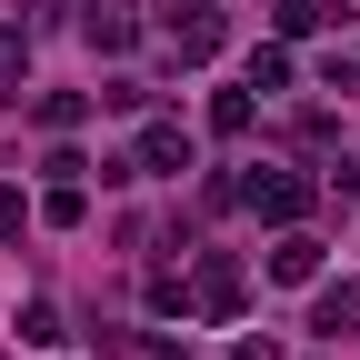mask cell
<instances>
[{
    "instance_id": "obj_7",
    "label": "cell",
    "mask_w": 360,
    "mask_h": 360,
    "mask_svg": "<svg viewBox=\"0 0 360 360\" xmlns=\"http://www.w3.org/2000/svg\"><path fill=\"white\" fill-rule=\"evenodd\" d=\"M310 330H321V340L360 330V290H350V281H340V290H321V300H310Z\"/></svg>"
},
{
    "instance_id": "obj_10",
    "label": "cell",
    "mask_w": 360,
    "mask_h": 360,
    "mask_svg": "<svg viewBox=\"0 0 360 360\" xmlns=\"http://www.w3.org/2000/svg\"><path fill=\"white\" fill-rule=\"evenodd\" d=\"M20 60H30V40H20V30H0V80H11V101H20Z\"/></svg>"
},
{
    "instance_id": "obj_9",
    "label": "cell",
    "mask_w": 360,
    "mask_h": 360,
    "mask_svg": "<svg viewBox=\"0 0 360 360\" xmlns=\"http://www.w3.org/2000/svg\"><path fill=\"white\" fill-rule=\"evenodd\" d=\"M20 340H30V350H51V340H60V310H51V300H30V310H20Z\"/></svg>"
},
{
    "instance_id": "obj_8",
    "label": "cell",
    "mask_w": 360,
    "mask_h": 360,
    "mask_svg": "<svg viewBox=\"0 0 360 360\" xmlns=\"http://www.w3.org/2000/svg\"><path fill=\"white\" fill-rule=\"evenodd\" d=\"M270 20H281V40H300V30H321V0H270Z\"/></svg>"
},
{
    "instance_id": "obj_2",
    "label": "cell",
    "mask_w": 360,
    "mask_h": 360,
    "mask_svg": "<svg viewBox=\"0 0 360 360\" xmlns=\"http://www.w3.org/2000/svg\"><path fill=\"white\" fill-rule=\"evenodd\" d=\"M240 191H250V210H260V220H281V231H290V220H300V210H310V191H300V180H290V170H250V180H240Z\"/></svg>"
},
{
    "instance_id": "obj_4",
    "label": "cell",
    "mask_w": 360,
    "mask_h": 360,
    "mask_svg": "<svg viewBox=\"0 0 360 360\" xmlns=\"http://www.w3.org/2000/svg\"><path fill=\"white\" fill-rule=\"evenodd\" d=\"M191 300L210 310V321H231V310H240V260H220V250H210V260H200V281H191Z\"/></svg>"
},
{
    "instance_id": "obj_1",
    "label": "cell",
    "mask_w": 360,
    "mask_h": 360,
    "mask_svg": "<svg viewBox=\"0 0 360 360\" xmlns=\"http://www.w3.org/2000/svg\"><path fill=\"white\" fill-rule=\"evenodd\" d=\"M160 30L180 40V60H210V51H220V0H170Z\"/></svg>"
},
{
    "instance_id": "obj_6",
    "label": "cell",
    "mask_w": 360,
    "mask_h": 360,
    "mask_svg": "<svg viewBox=\"0 0 360 360\" xmlns=\"http://www.w3.org/2000/svg\"><path fill=\"white\" fill-rule=\"evenodd\" d=\"M270 281H321V240H310V231H281V250H270Z\"/></svg>"
},
{
    "instance_id": "obj_11",
    "label": "cell",
    "mask_w": 360,
    "mask_h": 360,
    "mask_svg": "<svg viewBox=\"0 0 360 360\" xmlns=\"http://www.w3.org/2000/svg\"><path fill=\"white\" fill-rule=\"evenodd\" d=\"M20 220H30V200H20V191H0V240H20Z\"/></svg>"
},
{
    "instance_id": "obj_12",
    "label": "cell",
    "mask_w": 360,
    "mask_h": 360,
    "mask_svg": "<svg viewBox=\"0 0 360 360\" xmlns=\"http://www.w3.org/2000/svg\"><path fill=\"white\" fill-rule=\"evenodd\" d=\"M231 360H281V350H270V340H240V350H231Z\"/></svg>"
},
{
    "instance_id": "obj_5",
    "label": "cell",
    "mask_w": 360,
    "mask_h": 360,
    "mask_svg": "<svg viewBox=\"0 0 360 360\" xmlns=\"http://www.w3.org/2000/svg\"><path fill=\"white\" fill-rule=\"evenodd\" d=\"M141 170H191V130H180V120H150L141 130Z\"/></svg>"
},
{
    "instance_id": "obj_3",
    "label": "cell",
    "mask_w": 360,
    "mask_h": 360,
    "mask_svg": "<svg viewBox=\"0 0 360 360\" xmlns=\"http://www.w3.org/2000/svg\"><path fill=\"white\" fill-rule=\"evenodd\" d=\"M80 30H90V51H130V40H141V11H130V0H90Z\"/></svg>"
}]
</instances>
